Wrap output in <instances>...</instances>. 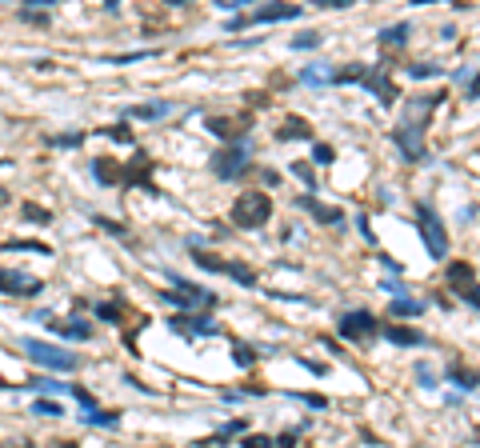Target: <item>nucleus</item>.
Here are the masks:
<instances>
[{
	"label": "nucleus",
	"mask_w": 480,
	"mask_h": 448,
	"mask_svg": "<svg viewBox=\"0 0 480 448\" xmlns=\"http://www.w3.org/2000/svg\"><path fill=\"white\" fill-rule=\"evenodd\" d=\"M248 156H252V144L248 141H233L225 144L220 153H213V173L220 176V180H240V176L248 173Z\"/></svg>",
	"instance_id": "obj_1"
},
{
	"label": "nucleus",
	"mask_w": 480,
	"mask_h": 448,
	"mask_svg": "<svg viewBox=\"0 0 480 448\" xmlns=\"http://www.w3.org/2000/svg\"><path fill=\"white\" fill-rule=\"evenodd\" d=\"M21 348L41 368H48V372H72V368H76V357H72L68 348H61V345H48V340H32V336H24Z\"/></svg>",
	"instance_id": "obj_2"
},
{
	"label": "nucleus",
	"mask_w": 480,
	"mask_h": 448,
	"mask_svg": "<svg viewBox=\"0 0 480 448\" xmlns=\"http://www.w3.org/2000/svg\"><path fill=\"white\" fill-rule=\"evenodd\" d=\"M268 216H272V200H268L265 193L236 196V204H233V224L236 228H265Z\"/></svg>",
	"instance_id": "obj_3"
},
{
	"label": "nucleus",
	"mask_w": 480,
	"mask_h": 448,
	"mask_svg": "<svg viewBox=\"0 0 480 448\" xmlns=\"http://www.w3.org/2000/svg\"><path fill=\"white\" fill-rule=\"evenodd\" d=\"M417 220H420V236H424V248L432 253V260H444L449 256V236H444V224L432 213L429 204H417Z\"/></svg>",
	"instance_id": "obj_4"
},
{
	"label": "nucleus",
	"mask_w": 480,
	"mask_h": 448,
	"mask_svg": "<svg viewBox=\"0 0 480 448\" xmlns=\"http://www.w3.org/2000/svg\"><path fill=\"white\" fill-rule=\"evenodd\" d=\"M160 296L168 300V305H176V308H180L184 316H188V312H200V308H213V305H216V296H213V292H205V288L188 285V280H180V276H176V288H173V292H160Z\"/></svg>",
	"instance_id": "obj_5"
},
{
	"label": "nucleus",
	"mask_w": 480,
	"mask_h": 448,
	"mask_svg": "<svg viewBox=\"0 0 480 448\" xmlns=\"http://www.w3.org/2000/svg\"><path fill=\"white\" fill-rule=\"evenodd\" d=\"M337 332L344 336V340H372V332H377V316L368 312V308H348V312L337 320Z\"/></svg>",
	"instance_id": "obj_6"
},
{
	"label": "nucleus",
	"mask_w": 480,
	"mask_h": 448,
	"mask_svg": "<svg viewBox=\"0 0 480 448\" xmlns=\"http://www.w3.org/2000/svg\"><path fill=\"white\" fill-rule=\"evenodd\" d=\"M0 292L4 296H41L44 280L32 273H21V268H0Z\"/></svg>",
	"instance_id": "obj_7"
},
{
	"label": "nucleus",
	"mask_w": 480,
	"mask_h": 448,
	"mask_svg": "<svg viewBox=\"0 0 480 448\" xmlns=\"http://www.w3.org/2000/svg\"><path fill=\"white\" fill-rule=\"evenodd\" d=\"M360 84H364V88L372 92L380 104H392V101H397V88H392L389 68H384V64H364V72H360Z\"/></svg>",
	"instance_id": "obj_8"
},
{
	"label": "nucleus",
	"mask_w": 480,
	"mask_h": 448,
	"mask_svg": "<svg viewBox=\"0 0 480 448\" xmlns=\"http://www.w3.org/2000/svg\"><path fill=\"white\" fill-rule=\"evenodd\" d=\"M168 328L180 336H188V340H196V336H220V325H216L213 316H184L176 312L173 320H168Z\"/></svg>",
	"instance_id": "obj_9"
},
{
	"label": "nucleus",
	"mask_w": 480,
	"mask_h": 448,
	"mask_svg": "<svg viewBox=\"0 0 480 448\" xmlns=\"http://www.w3.org/2000/svg\"><path fill=\"white\" fill-rule=\"evenodd\" d=\"M153 168H156V164L148 161V156L136 153L128 164H121V188H144V184H148V176H153ZM148 193H156L153 184H148Z\"/></svg>",
	"instance_id": "obj_10"
},
{
	"label": "nucleus",
	"mask_w": 480,
	"mask_h": 448,
	"mask_svg": "<svg viewBox=\"0 0 480 448\" xmlns=\"http://www.w3.org/2000/svg\"><path fill=\"white\" fill-rule=\"evenodd\" d=\"M449 285L456 288L460 296H464V305L476 308V268L464 265V260H456V265H449Z\"/></svg>",
	"instance_id": "obj_11"
},
{
	"label": "nucleus",
	"mask_w": 480,
	"mask_h": 448,
	"mask_svg": "<svg viewBox=\"0 0 480 448\" xmlns=\"http://www.w3.org/2000/svg\"><path fill=\"white\" fill-rule=\"evenodd\" d=\"M440 101H444V92H432V96H412V101H404V116H409L412 128H424V124H429V116L440 108Z\"/></svg>",
	"instance_id": "obj_12"
},
{
	"label": "nucleus",
	"mask_w": 480,
	"mask_h": 448,
	"mask_svg": "<svg viewBox=\"0 0 480 448\" xmlns=\"http://www.w3.org/2000/svg\"><path fill=\"white\" fill-rule=\"evenodd\" d=\"M397 148L409 161H424V128H412V124H397V133H392Z\"/></svg>",
	"instance_id": "obj_13"
},
{
	"label": "nucleus",
	"mask_w": 480,
	"mask_h": 448,
	"mask_svg": "<svg viewBox=\"0 0 480 448\" xmlns=\"http://www.w3.org/2000/svg\"><path fill=\"white\" fill-rule=\"evenodd\" d=\"M297 204L305 208L312 220H320V224H337V228H344V213L340 208H328V204H320L317 196H297Z\"/></svg>",
	"instance_id": "obj_14"
},
{
	"label": "nucleus",
	"mask_w": 480,
	"mask_h": 448,
	"mask_svg": "<svg viewBox=\"0 0 480 448\" xmlns=\"http://www.w3.org/2000/svg\"><path fill=\"white\" fill-rule=\"evenodd\" d=\"M384 336H389L397 348H424V345H429V336H424V332L404 328V325H389V328H384Z\"/></svg>",
	"instance_id": "obj_15"
},
{
	"label": "nucleus",
	"mask_w": 480,
	"mask_h": 448,
	"mask_svg": "<svg viewBox=\"0 0 480 448\" xmlns=\"http://www.w3.org/2000/svg\"><path fill=\"white\" fill-rule=\"evenodd\" d=\"M300 16V9L297 4H272V9H256L252 16H245V21H252V24H268V21H297Z\"/></svg>",
	"instance_id": "obj_16"
},
{
	"label": "nucleus",
	"mask_w": 480,
	"mask_h": 448,
	"mask_svg": "<svg viewBox=\"0 0 480 448\" xmlns=\"http://www.w3.org/2000/svg\"><path fill=\"white\" fill-rule=\"evenodd\" d=\"M92 176H96V184H104V188L121 184V161H108V156L92 161Z\"/></svg>",
	"instance_id": "obj_17"
},
{
	"label": "nucleus",
	"mask_w": 480,
	"mask_h": 448,
	"mask_svg": "<svg viewBox=\"0 0 480 448\" xmlns=\"http://www.w3.org/2000/svg\"><path fill=\"white\" fill-rule=\"evenodd\" d=\"M48 328H52V332L72 336V340H88V336H92V325L84 320V316H72V320H64V325H56V320L48 316Z\"/></svg>",
	"instance_id": "obj_18"
},
{
	"label": "nucleus",
	"mask_w": 480,
	"mask_h": 448,
	"mask_svg": "<svg viewBox=\"0 0 480 448\" xmlns=\"http://www.w3.org/2000/svg\"><path fill=\"white\" fill-rule=\"evenodd\" d=\"M240 128H248V121H233V116H213V121H208V133L225 136V141H236Z\"/></svg>",
	"instance_id": "obj_19"
},
{
	"label": "nucleus",
	"mask_w": 480,
	"mask_h": 448,
	"mask_svg": "<svg viewBox=\"0 0 480 448\" xmlns=\"http://www.w3.org/2000/svg\"><path fill=\"white\" fill-rule=\"evenodd\" d=\"M308 136H312L308 121H300V116H288V121L280 124V133H276V141H308Z\"/></svg>",
	"instance_id": "obj_20"
},
{
	"label": "nucleus",
	"mask_w": 480,
	"mask_h": 448,
	"mask_svg": "<svg viewBox=\"0 0 480 448\" xmlns=\"http://www.w3.org/2000/svg\"><path fill=\"white\" fill-rule=\"evenodd\" d=\"M225 276H233L236 285H245V288H252L256 285V273L248 265H236V260H225V268H220Z\"/></svg>",
	"instance_id": "obj_21"
},
{
	"label": "nucleus",
	"mask_w": 480,
	"mask_h": 448,
	"mask_svg": "<svg viewBox=\"0 0 480 448\" xmlns=\"http://www.w3.org/2000/svg\"><path fill=\"white\" fill-rule=\"evenodd\" d=\"M164 112H168V101H156V104H136V108H128V116H136V121H160Z\"/></svg>",
	"instance_id": "obj_22"
},
{
	"label": "nucleus",
	"mask_w": 480,
	"mask_h": 448,
	"mask_svg": "<svg viewBox=\"0 0 480 448\" xmlns=\"http://www.w3.org/2000/svg\"><path fill=\"white\" fill-rule=\"evenodd\" d=\"M4 253H36V256H52V248L41 245V240H4Z\"/></svg>",
	"instance_id": "obj_23"
},
{
	"label": "nucleus",
	"mask_w": 480,
	"mask_h": 448,
	"mask_svg": "<svg viewBox=\"0 0 480 448\" xmlns=\"http://www.w3.org/2000/svg\"><path fill=\"white\" fill-rule=\"evenodd\" d=\"M84 420L88 424H96V428H121V412H101V408H92V412H84Z\"/></svg>",
	"instance_id": "obj_24"
},
{
	"label": "nucleus",
	"mask_w": 480,
	"mask_h": 448,
	"mask_svg": "<svg viewBox=\"0 0 480 448\" xmlns=\"http://www.w3.org/2000/svg\"><path fill=\"white\" fill-rule=\"evenodd\" d=\"M424 312V300H412V296H397L392 300V316H420Z\"/></svg>",
	"instance_id": "obj_25"
},
{
	"label": "nucleus",
	"mask_w": 480,
	"mask_h": 448,
	"mask_svg": "<svg viewBox=\"0 0 480 448\" xmlns=\"http://www.w3.org/2000/svg\"><path fill=\"white\" fill-rule=\"evenodd\" d=\"M380 41L389 44V49H404L409 44V24H392V29L380 32Z\"/></svg>",
	"instance_id": "obj_26"
},
{
	"label": "nucleus",
	"mask_w": 480,
	"mask_h": 448,
	"mask_svg": "<svg viewBox=\"0 0 480 448\" xmlns=\"http://www.w3.org/2000/svg\"><path fill=\"white\" fill-rule=\"evenodd\" d=\"M449 377L456 380L464 392H472V388H476V372H472V368H464V365H449Z\"/></svg>",
	"instance_id": "obj_27"
},
{
	"label": "nucleus",
	"mask_w": 480,
	"mask_h": 448,
	"mask_svg": "<svg viewBox=\"0 0 480 448\" xmlns=\"http://www.w3.org/2000/svg\"><path fill=\"white\" fill-rule=\"evenodd\" d=\"M328 76H332L328 64H308V68L300 72V81H305V84H328Z\"/></svg>",
	"instance_id": "obj_28"
},
{
	"label": "nucleus",
	"mask_w": 480,
	"mask_h": 448,
	"mask_svg": "<svg viewBox=\"0 0 480 448\" xmlns=\"http://www.w3.org/2000/svg\"><path fill=\"white\" fill-rule=\"evenodd\" d=\"M233 365L236 368H252L256 365V348L252 345H233Z\"/></svg>",
	"instance_id": "obj_29"
},
{
	"label": "nucleus",
	"mask_w": 480,
	"mask_h": 448,
	"mask_svg": "<svg viewBox=\"0 0 480 448\" xmlns=\"http://www.w3.org/2000/svg\"><path fill=\"white\" fill-rule=\"evenodd\" d=\"M21 213H24V220H32V224H52V213L41 208V204H21Z\"/></svg>",
	"instance_id": "obj_30"
},
{
	"label": "nucleus",
	"mask_w": 480,
	"mask_h": 448,
	"mask_svg": "<svg viewBox=\"0 0 480 448\" xmlns=\"http://www.w3.org/2000/svg\"><path fill=\"white\" fill-rule=\"evenodd\" d=\"M292 176H297V180H305V188H317V176H312L308 161H292Z\"/></svg>",
	"instance_id": "obj_31"
},
{
	"label": "nucleus",
	"mask_w": 480,
	"mask_h": 448,
	"mask_svg": "<svg viewBox=\"0 0 480 448\" xmlns=\"http://www.w3.org/2000/svg\"><path fill=\"white\" fill-rule=\"evenodd\" d=\"M32 392H68L72 385H61V380H29Z\"/></svg>",
	"instance_id": "obj_32"
},
{
	"label": "nucleus",
	"mask_w": 480,
	"mask_h": 448,
	"mask_svg": "<svg viewBox=\"0 0 480 448\" xmlns=\"http://www.w3.org/2000/svg\"><path fill=\"white\" fill-rule=\"evenodd\" d=\"M32 412H36V417H61L64 408L56 404V400H32Z\"/></svg>",
	"instance_id": "obj_33"
},
{
	"label": "nucleus",
	"mask_w": 480,
	"mask_h": 448,
	"mask_svg": "<svg viewBox=\"0 0 480 448\" xmlns=\"http://www.w3.org/2000/svg\"><path fill=\"white\" fill-rule=\"evenodd\" d=\"M196 265L205 268V273H220V268H225V260H220V256H213V253H196Z\"/></svg>",
	"instance_id": "obj_34"
},
{
	"label": "nucleus",
	"mask_w": 480,
	"mask_h": 448,
	"mask_svg": "<svg viewBox=\"0 0 480 448\" xmlns=\"http://www.w3.org/2000/svg\"><path fill=\"white\" fill-rule=\"evenodd\" d=\"M96 224H101L104 233H113V236H121V240H128V228H124L121 220H108V216H96Z\"/></svg>",
	"instance_id": "obj_35"
},
{
	"label": "nucleus",
	"mask_w": 480,
	"mask_h": 448,
	"mask_svg": "<svg viewBox=\"0 0 480 448\" xmlns=\"http://www.w3.org/2000/svg\"><path fill=\"white\" fill-rule=\"evenodd\" d=\"M101 136H113L116 144H133V133H128V124H113V128H104Z\"/></svg>",
	"instance_id": "obj_36"
},
{
	"label": "nucleus",
	"mask_w": 480,
	"mask_h": 448,
	"mask_svg": "<svg viewBox=\"0 0 480 448\" xmlns=\"http://www.w3.org/2000/svg\"><path fill=\"white\" fill-rule=\"evenodd\" d=\"M52 148H76V144H84V133H68V136H52Z\"/></svg>",
	"instance_id": "obj_37"
},
{
	"label": "nucleus",
	"mask_w": 480,
	"mask_h": 448,
	"mask_svg": "<svg viewBox=\"0 0 480 448\" xmlns=\"http://www.w3.org/2000/svg\"><path fill=\"white\" fill-rule=\"evenodd\" d=\"M409 76H417V81H424V76H440V64H412Z\"/></svg>",
	"instance_id": "obj_38"
},
{
	"label": "nucleus",
	"mask_w": 480,
	"mask_h": 448,
	"mask_svg": "<svg viewBox=\"0 0 480 448\" xmlns=\"http://www.w3.org/2000/svg\"><path fill=\"white\" fill-rule=\"evenodd\" d=\"M417 380H420L424 388H436V385H440V380H436V372H432L429 365H417Z\"/></svg>",
	"instance_id": "obj_39"
},
{
	"label": "nucleus",
	"mask_w": 480,
	"mask_h": 448,
	"mask_svg": "<svg viewBox=\"0 0 480 448\" xmlns=\"http://www.w3.org/2000/svg\"><path fill=\"white\" fill-rule=\"evenodd\" d=\"M68 392H72V397H76V404H81V408H84V412H92V408H96V400H92V397H88V392H84V388H76V385H72V388H68Z\"/></svg>",
	"instance_id": "obj_40"
},
{
	"label": "nucleus",
	"mask_w": 480,
	"mask_h": 448,
	"mask_svg": "<svg viewBox=\"0 0 480 448\" xmlns=\"http://www.w3.org/2000/svg\"><path fill=\"white\" fill-rule=\"evenodd\" d=\"M240 448H276V440L272 437H245Z\"/></svg>",
	"instance_id": "obj_41"
},
{
	"label": "nucleus",
	"mask_w": 480,
	"mask_h": 448,
	"mask_svg": "<svg viewBox=\"0 0 480 448\" xmlns=\"http://www.w3.org/2000/svg\"><path fill=\"white\" fill-rule=\"evenodd\" d=\"M317 44H320V36H317V32H305V36H297V41H292V49H317Z\"/></svg>",
	"instance_id": "obj_42"
},
{
	"label": "nucleus",
	"mask_w": 480,
	"mask_h": 448,
	"mask_svg": "<svg viewBox=\"0 0 480 448\" xmlns=\"http://www.w3.org/2000/svg\"><path fill=\"white\" fill-rule=\"evenodd\" d=\"M96 316H101V320H113V325H116V320H121V308H116V305H96Z\"/></svg>",
	"instance_id": "obj_43"
},
{
	"label": "nucleus",
	"mask_w": 480,
	"mask_h": 448,
	"mask_svg": "<svg viewBox=\"0 0 480 448\" xmlns=\"http://www.w3.org/2000/svg\"><path fill=\"white\" fill-rule=\"evenodd\" d=\"M245 420H233V424H225V428H220V437H245Z\"/></svg>",
	"instance_id": "obj_44"
},
{
	"label": "nucleus",
	"mask_w": 480,
	"mask_h": 448,
	"mask_svg": "<svg viewBox=\"0 0 480 448\" xmlns=\"http://www.w3.org/2000/svg\"><path fill=\"white\" fill-rule=\"evenodd\" d=\"M297 437H300V428H288L285 437L276 440V448H297Z\"/></svg>",
	"instance_id": "obj_45"
},
{
	"label": "nucleus",
	"mask_w": 480,
	"mask_h": 448,
	"mask_svg": "<svg viewBox=\"0 0 480 448\" xmlns=\"http://www.w3.org/2000/svg\"><path fill=\"white\" fill-rule=\"evenodd\" d=\"M312 161H317V164H328V161H332V148H328V144H317V148H312Z\"/></svg>",
	"instance_id": "obj_46"
},
{
	"label": "nucleus",
	"mask_w": 480,
	"mask_h": 448,
	"mask_svg": "<svg viewBox=\"0 0 480 448\" xmlns=\"http://www.w3.org/2000/svg\"><path fill=\"white\" fill-rule=\"evenodd\" d=\"M380 288H384V292H392V296H404V292H409V288H404V285H397V280H384Z\"/></svg>",
	"instance_id": "obj_47"
},
{
	"label": "nucleus",
	"mask_w": 480,
	"mask_h": 448,
	"mask_svg": "<svg viewBox=\"0 0 480 448\" xmlns=\"http://www.w3.org/2000/svg\"><path fill=\"white\" fill-rule=\"evenodd\" d=\"M0 204H9V188H0Z\"/></svg>",
	"instance_id": "obj_48"
},
{
	"label": "nucleus",
	"mask_w": 480,
	"mask_h": 448,
	"mask_svg": "<svg viewBox=\"0 0 480 448\" xmlns=\"http://www.w3.org/2000/svg\"><path fill=\"white\" fill-rule=\"evenodd\" d=\"M56 448H81V444H72V440H64V444H56Z\"/></svg>",
	"instance_id": "obj_49"
},
{
	"label": "nucleus",
	"mask_w": 480,
	"mask_h": 448,
	"mask_svg": "<svg viewBox=\"0 0 480 448\" xmlns=\"http://www.w3.org/2000/svg\"><path fill=\"white\" fill-rule=\"evenodd\" d=\"M4 448H29V444H24V440H21V444H4Z\"/></svg>",
	"instance_id": "obj_50"
},
{
	"label": "nucleus",
	"mask_w": 480,
	"mask_h": 448,
	"mask_svg": "<svg viewBox=\"0 0 480 448\" xmlns=\"http://www.w3.org/2000/svg\"><path fill=\"white\" fill-rule=\"evenodd\" d=\"M200 448H208V444H200Z\"/></svg>",
	"instance_id": "obj_51"
}]
</instances>
